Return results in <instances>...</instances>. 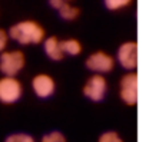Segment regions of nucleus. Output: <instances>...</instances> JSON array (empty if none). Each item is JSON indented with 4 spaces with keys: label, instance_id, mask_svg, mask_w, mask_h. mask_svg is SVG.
Masks as SVG:
<instances>
[{
    "label": "nucleus",
    "instance_id": "nucleus-5",
    "mask_svg": "<svg viewBox=\"0 0 146 142\" xmlns=\"http://www.w3.org/2000/svg\"><path fill=\"white\" fill-rule=\"evenodd\" d=\"M82 92L92 102L103 101V98H105V95L108 92V81H106V78L103 75L93 73L92 76H89L86 79Z\"/></svg>",
    "mask_w": 146,
    "mask_h": 142
},
{
    "label": "nucleus",
    "instance_id": "nucleus-9",
    "mask_svg": "<svg viewBox=\"0 0 146 142\" xmlns=\"http://www.w3.org/2000/svg\"><path fill=\"white\" fill-rule=\"evenodd\" d=\"M43 50L47 55V57L52 59V60L59 62L64 57L62 47H60V40L56 36H49L43 40Z\"/></svg>",
    "mask_w": 146,
    "mask_h": 142
},
{
    "label": "nucleus",
    "instance_id": "nucleus-13",
    "mask_svg": "<svg viewBox=\"0 0 146 142\" xmlns=\"http://www.w3.org/2000/svg\"><path fill=\"white\" fill-rule=\"evenodd\" d=\"M5 142H36V141L32 135L20 132V133H12V135L6 136Z\"/></svg>",
    "mask_w": 146,
    "mask_h": 142
},
{
    "label": "nucleus",
    "instance_id": "nucleus-12",
    "mask_svg": "<svg viewBox=\"0 0 146 142\" xmlns=\"http://www.w3.org/2000/svg\"><path fill=\"white\" fill-rule=\"evenodd\" d=\"M103 2H105L106 9H109V10H119V9H123V7L129 6L133 0H103Z\"/></svg>",
    "mask_w": 146,
    "mask_h": 142
},
{
    "label": "nucleus",
    "instance_id": "nucleus-8",
    "mask_svg": "<svg viewBox=\"0 0 146 142\" xmlns=\"http://www.w3.org/2000/svg\"><path fill=\"white\" fill-rule=\"evenodd\" d=\"M32 89H33V92L37 98L46 99V98H50L54 93L56 82L47 73H37L32 79Z\"/></svg>",
    "mask_w": 146,
    "mask_h": 142
},
{
    "label": "nucleus",
    "instance_id": "nucleus-4",
    "mask_svg": "<svg viewBox=\"0 0 146 142\" xmlns=\"http://www.w3.org/2000/svg\"><path fill=\"white\" fill-rule=\"evenodd\" d=\"M119 96L127 106H136L137 103V73L127 72L120 78Z\"/></svg>",
    "mask_w": 146,
    "mask_h": 142
},
{
    "label": "nucleus",
    "instance_id": "nucleus-7",
    "mask_svg": "<svg viewBox=\"0 0 146 142\" xmlns=\"http://www.w3.org/2000/svg\"><path fill=\"white\" fill-rule=\"evenodd\" d=\"M116 59L122 67L133 72L137 66V43L135 40H127L122 43L116 52Z\"/></svg>",
    "mask_w": 146,
    "mask_h": 142
},
{
    "label": "nucleus",
    "instance_id": "nucleus-10",
    "mask_svg": "<svg viewBox=\"0 0 146 142\" xmlns=\"http://www.w3.org/2000/svg\"><path fill=\"white\" fill-rule=\"evenodd\" d=\"M60 47L63 55H70V56H78L82 53V43L80 40L75 39V37H69L64 40H60Z\"/></svg>",
    "mask_w": 146,
    "mask_h": 142
},
{
    "label": "nucleus",
    "instance_id": "nucleus-2",
    "mask_svg": "<svg viewBox=\"0 0 146 142\" xmlns=\"http://www.w3.org/2000/svg\"><path fill=\"white\" fill-rule=\"evenodd\" d=\"M26 65V57L22 50H3L0 53V72L3 76H16Z\"/></svg>",
    "mask_w": 146,
    "mask_h": 142
},
{
    "label": "nucleus",
    "instance_id": "nucleus-16",
    "mask_svg": "<svg viewBox=\"0 0 146 142\" xmlns=\"http://www.w3.org/2000/svg\"><path fill=\"white\" fill-rule=\"evenodd\" d=\"M7 40H9V36H7V32L5 29H0V53H2L6 46H7Z\"/></svg>",
    "mask_w": 146,
    "mask_h": 142
},
{
    "label": "nucleus",
    "instance_id": "nucleus-17",
    "mask_svg": "<svg viewBox=\"0 0 146 142\" xmlns=\"http://www.w3.org/2000/svg\"><path fill=\"white\" fill-rule=\"evenodd\" d=\"M49 2H50V6L53 7V9H60L63 5H66V3H70L72 2V0H49Z\"/></svg>",
    "mask_w": 146,
    "mask_h": 142
},
{
    "label": "nucleus",
    "instance_id": "nucleus-1",
    "mask_svg": "<svg viewBox=\"0 0 146 142\" xmlns=\"http://www.w3.org/2000/svg\"><path fill=\"white\" fill-rule=\"evenodd\" d=\"M7 36L23 46L40 45L46 39V30L36 20H22L9 29Z\"/></svg>",
    "mask_w": 146,
    "mask_h": 142
},
{
    "label": "nucleus",
    "instance_id": "nucleus-15",
    "mask_svg": "<svg viewBox=\"0 0 146 142\" xmlns=\"http://www.w3.org/2000/svg\"><path fill=\"white\" fill-rule=\"evenodd\" d=\"M42 142H66V136L60 131H52V132L43 135Z\"/></svg>",
    "mask_w": 146,
    "mask_h": 142
},
{
    "label": "nucleus",
    "instance_id": "nucleus-6",
    "mask_svg": "<svg viewBox=\"0 0 146 142\" xmlns=\"http://www.w3.org/2000/svg\"><path fill=\"white\" fill-rule=\"evenodd\" d=\"M86 67L89 70L99 75H105L110 70H113L115 67V57L109 53H106L105 50H96L92 55H89V57L85 62Z\"/></svg>",
    "mask_w": 146,
    "mask_h": 142
},
{
    "label": "nucleus",
    "instance_id": "nucleus-3",
    "mask_svg": "<svg viewBox=\"0 0 146 142\" xmlns=\"http://www.w3.org/2000/svg\"><path fill=\"white\" fill-rule=\"evenodd\" d=\"M23 95V85L16 76L0 78V102L5 105L16 103Z\"/></svg>",
    "mask_w": 146,
    "mask_h": 142
},
{
    "label": "nucleus",
    "instance_id": "nucleus-14",
    "mask_svg": "<svg viewBox=\"0 0 146 142\" xmlns=\"http://www.w3.org/2000/svg\"><path fill=\"white\" fill-rule=\"evenodd\" d=\"M98 142H123V139L116 131H106L99 136Z\"/></svg>",
    "mask_w": 146,
    "mask_h": 142
},
{
    "label": "nucleus",
    "instance_id": "nucleus-11",
    "mask_svg": "<svg viewBox=\"0 0 146 142\" xmlns=\"http://www.w3.org/2000/svg\"><path fill=\"white\" fill-rule=\"evenodd\" d=\"M59 15L64 20H75L80 15V10L78 7H75V6H72L70 3H66V5H63L59 9Z\"/></svg>",
    "mask_w": 146,
    "mask_h": 142
}]
</instances>
